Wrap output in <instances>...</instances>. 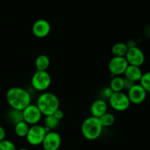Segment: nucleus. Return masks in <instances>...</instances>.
<instances>
[{
  "mask_svg": "<svg viewBox=\"0 0 150 150\" xmlns=\"http://www.w3.org/2000/svg\"><path fill=\"white\" fill-rule=\"evenodd\" d=\"M60 123V120H57L54 115L45 116L44 119L43 126L45 129L46 133L54 130L59 127Z\"/></svg>",
  "mask_w": 150,
  "mask_h": 150,
  "instance_id": "nucleus-16",
  "label": "nucleus"
},
{
  "mask_svg": "<svg viewBox=\"0 0 150 150\" xmlns=\"http://www.w3.org/2000/svg\"><path fill=\"white\" fill-rule=\"evenodd\" d=\"M0 150H17V148L13 142L4 139L0 142Z\"/></svg>",
  "mask_w": 150,
  "mask_h": 150,
  "instance_id": "nucleus-23",
  "label": "nucleus"
},
{
  "mask_svg": "<svg viewBox=\"0 0 150 150\" xmlns=\"http://www.w3.org/2000/svg\"><path fill=\"white\" fill-rule=\"evenodd\" d=\"M8 117L14 125H16L18 124V122L23 121L22 111H18V110H10V111L8 114Z\"/></svg>",
  "mask_w": 150,
  "mask_h": 150,
  "instance_id": "nucleus-21",
  "label": "nucleus"
},
{
  "mask_svg": "<svg viewBox=\"0 0 150 150\" xmlns=\"http://www.w3.org/2000/svg\"><path fill=\"white\" fill-rule=\"evenodd\" d=\"M127 97L130 100V103L139 105L146 100L147 92L140 84H136L127 91Z\"/></svg>",
  "mask_w": 150,
  "mask_h": 150,
  "instance_id": "nucleus-11",
  "label": "nucleus"
},
{
  "mask_svg": "<svg viewBox=\"0 0 150 150\" xmlns=\"http://www.w3.org/2000/svg\"><path fill=\"white\" fill-rule=\"evenodd\" d=\"M51 24L45 19H38L32 25V33L36 38H44L51 32Z\"/></svg>",
  "mask_w": 150,
  "mask_h": 150,
  "instance_id": "nucleus-12",
  "label": "nucleus"
},
{
  "mask_svg": "<svg viewBox=\"0 0 150 150\" xmlns=\"http://www.w3.org/2000/svg\"><path fill=\"white\" fill-rule=\"evenodd\" d=\"M32 86L38 92H45L51 84V76L47 71L37 70L31 79Z\"/></svg>",
  "mask_w": 150,
  "mask_h": 150,
  "instance_id": "nucleus-4",
  "label": "nucleus"
},
{
  "mask_svg": "<svg viewBox=\"0 0 150 150\" xmlns=\"http://www.w3.org/2000/svg\"><path fill=\"white\" fill-rule=\"evenodd\" d=\"M113 94H114V92L111 90V89L109 87V86H108V87L105 88V89L103 90V95L104 98H107V99H109Z\"/></svg>",
  "mask_w": 150,
  "mask_h": 150,
  "instance_id": "nucleus-25",
  "label": "nucleus"
},
{
  "mask_svg": "<svg viewBox=\"0 0 150 150\" xmlns=\"http://www.w3.org/2000/svg\"><path fill=\"white\" fill-rule=\"evenodd\" d=\"M125 78L133 82L139 81L143 75L140 67L133 65H128L124 73Z\"/></svg>",
  "mask_w": 150,
  "mask_h": 150,
  "instance_id": "nucleus-14",
  "label": "nucleus"
},
{
  "mask_svg": "<svg viewBox=\"0 0 150 150\" xmlns=\"http://www.w3.org/2000/svg\"><path fill=\"white\" fill-rule=\"evenodd\" d=\"M128 50V46L125 42H117L111 48V52L114 57H125Z\"/></svg>",
  "mask_w": 150,
  "mask_h": 150,
  "instance_id": "nucleus-17",
  "label": "nucleus"
},
{
  "mask_svg": "<svg viewBox=\"0 0 150 150\" xmlns=\"http://www.w3.org/2000/svg\"><path fill=\"white\" fill-rule=\"evenodd\" d=\"M59 105L58 97L55 94L49 92H44L40 94L36 101V105L45 117L53 115L59 108Z\"/></svg>",
  "mask_w": 150,
  "mask_h": 150,
  "instance_id": "nucleus-2",
  "label": "nucleus"
},
{
  "mask_svg": "<svg viewBox=\"0 0 150 150\" xmlns=\"http://www.w3.org/2000/svg\"><path fill=\"white\" fill-rule=\"evenodd\" d=\"M90 112L92 117L99 119L108 112V103L104 99L95 100L91 105Z\"/></svg>",
  "mask_w": 150,
  "mask_h": 150,
  "instance_id": "nucleus-13",
  "label": "nucleus"
},
{
  "mask_svg": "<svg viewBox=\"0 0 150 150\" xmlns=\"http://www.w3.org/2000/svg\"><path fill=\"white\" fill-rule=\"evenodd\" d=\"M23 120L29 126L39 124L42 120V114L36 104L31 103L22 111Z\"/></svg>",
  "mask_w": 150,
  "mask_h": 150,
  "instance_id": "nucleus-7",
  "label": "nucleus"
},
{
  "mask_svg": "<svg viewBox=\"0 0 150 150\" xmlns=\"http://www.w3.org/2000/svg\"><path fill=\"white\" fill-rule=\"evenodd\" d=\"M29 127H30V126L27 123L22 121L15 125V133L19 138H26V135H27L28 132H29Z\"/></svg>",
  "mask_w": 150,
  "mask_h": 150,
  "instance_id": "nucleus-19",
  "label": "nucleus"
},
{
  "mask_svg": "<svg viewBox=\"0 0 150 150\" xmlns=\"http://www.w3.org/2000/svg\"><path fill=\"white\" fill-rule=\"evenodd\" d=\"M109 87L114 92H122L124 89V78L122 76H113L110 81Z\"/></svg>",
  "mask_w": 150,
  "mask_h": 150,
  "instance_id": "nucleus-18",
  "label": "nucleus"
},
{
  "mask_svg": "<svg viewBox=\"0 0 150 150\" xmlns=\"http://www.w3.org/2000/svg\"><path fill=\"white\" fill-rule=\"evenodd\" d=\"M6 99L11 109L21 111L32 103L30 93L25 89L18 86L9 89L6 93Z\"/></svg>",
  "mask_w": 150,
  "mask_h": 150,
  "instance_id": "nucleus-1",
  "label": "nucleus"
},
{
  "mask_svg": "<svg viewBox=\"0 0 150 150\" xmlns=\"http://www.w3.org/2000/svg\"><path fill=\"white\" fill-rule=\"evenodd\" d=\"M128 65L125 57H113L108 63V70L113 76H121Z\"/></svg>",
  "mask_w": 150,
  "mask_h": 150,
  "instance_id": "nucleus-9",
  "label": "nucleus"
},
{
  "mask_svg": "<svg viewBox=\"0 0 150 150\" xmlns=\"http://www.w3.org/2000/svg\"><path fill=\"white\" fill-rule=\"evenodd\" d=\"M108 102L110 106L119 112L127 111L131 104L127 95L123 92H114L111 98L108 99Z\"/></svg>",
  "mask_w": 150,
  "mask_h": 150,
  "instance_id": "nucleus-5",
  "label": "nucleus"
},
{
  "mask_svg": "<svg viewBox=\"0 0 150 150\" xmlns=\"http://www.w3.org/2000/svg\"><path fill=\"white\" fill-rule=\"evenodd\" d=\"M50 66V59L45 54H40L35 59V67L38 71H47Z\"/></svg>",
  "mask_w": 150,
  "mask_h": 150,
  "instance_id": "nucleus-15",
  "label": "nucleus"
},
{
  "mask_svg": "<svg viewBox=\"0 0 150 150\" xmlns=\"http://www.w3.org/2000/svg\"><path fill=\"white\" fill-rule=\"evenodd\" d=\"M99 120L103 127H111V125H114V122H115V117L111 113L107 112L103 114L102 117H100Z\"/></svg>",
  "mask_w": 150,
  "mask_h": 150,
  "instance_id": "nucleus-20",
  "label": "nucleus"
},
{
  "mask_svg": "<svg viewBox=\"0 0 150 150\" xmlns=\"http://www.w3.org/2000/svg\"><path fill=\"white\" fill-rule=\"evenodd\" d=\"M37 150H43V149H37Z\"/></svg>",
  "mask_w": 150,
  "mask_h": 150,
  "instance_id": "nucleus-29",
  "label": "nucleus"
},
{
  "mask_svg": "<svg viewBox=\"0 0 150 150\" xmlns=\"http://www.w3.org/2000/svg\"><path fill=\"white\" fill-rule=\"evenodd\" d=\"M139 84L145 89L147 93H150V71L143 73Z\"/></svg>",
  "mask_w": 150,
  "mask_h": 150,
  "instance_id": "nucleus-22",
  "label": "nucleus"
},
{
  "mask_svg": "<svg viewBox=\"0 0 150 150\" xmlns=\"http://www.w3.org/2000/svg\"><path fill=\"white\" fill-rule=\"evenodd\" d=\"M125 59L129 65L141 67L145 62V55L143 51L137 46L128 48Z\"/></svg>",
  "mask_w": 150,
  "mask_h": 150,
  "instance_id": "nucleus-8",
  "label": "nucleus"
},
{
  "mask_svg": "<svg viewBox=\"0 0 150 150\" xmlns=\"http://www.w3.org/2000/svg\"><path fill=\"white\" fill-rule=\"evenodd\" d=\"M53 115H54V117L57 119V120H62L63 117H64V113H63V111H62V110H60L59 108L57 111H56L54 113V114H53Z\"/></svg>",
  "mask_w": 150,
  "mask_h": 150,
  "instance_id": "nucleus-26",
  "label": "nucleus"
},
{
  "mask_svg": "<svg viewBox=\"0 0 150 150\" xmlns=\"http://www.w3.org/2000/svg\"><path fill=\"white\" fill-rule=\"evenodd\" d=\"M46 133L43 125L39 124L32 125L26 136V141L32 146H39L42 144Z\"/></svg>",
  "mask_w": 150,
  "mask_h": 150,
  "instance_id": "nucleus-6",
  "label": "nucleus"
},
{
  "mask_svg": "<svg viewBox=\"0 0 150 150\" xmlns=\"http://www.w3.org/2000/svg\"><path fill=\"white\" fill-rule=\"evenodd\" d=\"M135 84H136L135 82L129 80V79L124 78V89H126V90L128 91L129 89H131Z\"/></svg>",
  "mask_w": 150,
  "mask_h": 150,
  "instance_id": "nucleus-24",
  "label": "nucleus"
},
{
  "mask_svg": "<svg viewBox=\"0 0 150 150\" xmlns=\"http://www.w3.org/2000/svg\"><path fill=\"white\" fill-rule=\"evenodd\" d=\"M61 144V136L57 132L51 130L45 134L41 145L43 150H59Z\"/></svg>",
  "mask_w": 150,
  "mask_h": 150,
  "instance_id": "nucleus-10",
  "label": "nucleus"
},
{
  "mask_svg": "<svg viewBox=\"0 0 150 150\" xmlns=\"http://www.w3.org/2000/svg\"><path fill=\"white\" fill-rule=\"evenodd\" d=\"M17 150H29L27 148H20V149H17Z\"/></svg>",
  "mask_w": 150,
  "mask_h": 150,
  "instance_id": "nucleus-28",
  "label": "nucleus"
},
{
  "mask_svg": "<svg viewBox=\"0 0 150 150\" xmlns=\"http://www.w3.org/2000/svg\"><path fill=\"white\" fill-rule=\"evenodd\" d=\"M6 138V130L2 126L0 125V142L4 140Z\"/></svg>",
  "mask_w": 150,
  "mask_h": 150,
  "instance_id": "nucleus-27",
  "label": "nucleus"
},
{
  "mask_svg": "<svg viewBox=\"0 0 150 150\" xmlns=\"http://www.w3.org/2000/svg\"><path fill=\"white\" fill-rule=\"evenodd\" d=\"M103 129V127L99 119L92 116L85 119L82 122L81 127L83 136L89 141H94L99 139L102 134Z\"/></svg>",
  "mask_w": 150,
  "mask_h": 150,
  "instance_id": "nucleus-3",
  "label": "nucleus"
}]
</instances>
